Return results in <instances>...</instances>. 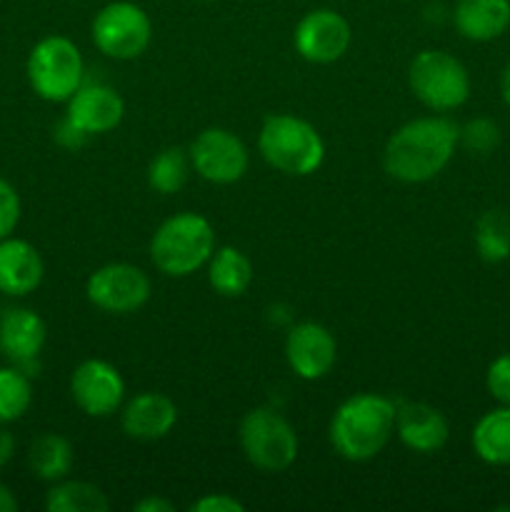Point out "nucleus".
Returning a JSON list of instances; mask_svg holds the SVG:
<instances>
[{
  "mask_svg": "<svg viewBox=\"0 0 510 512\" xmlns=\"http://www.w3.org/2000/svg\"><path fill=\"white\" fill-rule=\"evenodd\" d=\"M190 165L203 180L215 185H233L245 175L250 163L248 148L225 128H205L188 148Z\"/></svg>",
  "mask_w": 510,
  "mask_h": 512,
  "instance_id": "obj_9",
  "label": "nucleus"
},
{
  "mask_svg": "<svg viewBox=\"0 0 510 512\" xmlns=\"http://www.w3.org/2000/svg\"><path fill=\"white\" fill-rule=\"evenodd\" d=\"M43 275L45 263L35 245L20 238L0 240V293L23 298L43 283Z\"/></svg>",
  "mask_w": 510,
  "mask_h": 512,
  "instance_id": "obj_17",
  "label": "nucleus"
},
{
  "mask_svg": "<svg viewBox=\"0 0 510 512\" xmlns=\"http://www.w3.org/2000/svg\"><path fill=\"white\" fill-rule=\"evenodd\" d=\"M125 115V103L108 85H80L68 100L65 118L78 125L85 135L110 133L120 125Z\"/></svg>",
  "mask_w": 510,
  "mask_h": 512,
  "instance_id": "obj_14",
  "label": "nucleus"
},
{
  "mask_svg": "<svg viewBox=\"0 0 510 512\" xmlns=\"http://www.w3.org/2000/svg\"><path fill=\"white\" fill-rule=\"evenodd\" d=\"M470 445L483 463L495 465V468L510 465V405L485 413L475 423Z\"/></svg>",
  "mask_w": 510,
  "mask_h": 512,
  "instance_id": "obj_20",
  "label": "nucleus"
},
{
  "mask_svg": "<svg viewBox=\"0 0 510 512\" xmlns=\"http://www.w3.org/2000/svg\"><path fill=\"white\" fill-rule=\"evenodd\" d=\"M45 338H48V330L35 310L10 308L0 318V350L18 368H28L38 360Z\"/></svg>",
  "mask_w": 510,
  "mask_h": 512,
  "instance_id": "obj_18",
  "label": "nucleus"
},
{
  "mask_svg": "<svg viewBox=\"0 0 510 512\" xmlns=\"http://www.w3.org/2000/svg\"><path fill=\"white\" fill-rule=\"evenodd\" d=\"M215 250V230L198 213H178L163 220L150 240V260L168 278H188L208 265Z\"/></svg>",
  "mask_w": 510,
  "mask_h": 512,
  "instance_id": "obj_3",
  "label": "nucleus"
},
{
  "mask_svg": "<svg viewBox=\"0 0 510 512\" xmlns=\"http://www.w3.org/2000/svg\"><path fill=\"white\" fill-rule=\"evenodd\" d=\"M353 40L350 23L333 8H315L298 20L293 45L308 63L330 65L343 58Z\"/></svg>",
  "mask_w": 510,
  "mask_h": 512,
  "instance_id": "obj_11",
  "label": "nucleus"
},
{
  "mask_svg": "<svg viewBox=\"0 0 510 512\" xmlns=\"http://www.w3.org/2000/svg\"><path fill=\"white\" fill-rule=\"evenodd\" d=\"M395 433L400 443L420 455L438 453L448 443V420L438 408L428 403H398Z\"/></svg>",
  "mask_w": 510,
  "mask_h": 512,
  "instance_id": "obj_15",
  "label": "nucleus"
},
{
  "mask_svg": "<svg viewBox=\"0 0 510 512\" xmlns=\"http://www.w3.org/2000/svg\"><path fill=\"white\" fill-rule=\"evenodd\" d=\"M110 508L103 490L83 480H58L45 495L48 512H105Z\"/></svg>",
  "mask_w": 510,
  "mask_h": 512,
  "instance_id": "obj_23",
  "label": "nucleus"
},
{
  "mask_svg": "<svg viewBox=\"0 0 510 512\" xmlns=\"http://www.w3.org/2000/svg\"><path fill=\"white\" fill-rule=\"evenodd\" d=\"M460 145V125L443 115L400 125L383 150V168L398 183H428L443 173Z\"/></svg>",
  "mask_w": 510,
  "mask_h": 512,
  "instance_id": "obj_1",
  "label": "nucleus"
},
{
  "mask_svg": "<svg viewBox=\"0 0 510 512\" xmlns=\"http://www.w3.org/2000/svg\"><path fill=\"white\" fill-rule=\"evenodd\" d=\"M15 455V438L5 428H0V470L13 460Z\"/></svg>",
  "mask_w": 510,
  "mask_h": 512,
  "instance_id": "obj_33",
  "label": "nucleus"
},
{
  "mask_svg": "<svg viewBox=\"0 0 510 512\" xmlns=\"http://www.w3.org/2000/svg\"><path fill=\"white\" fill-rule=\"evenodd\" d=\"M25 70L33 93L48 103H68L85 78L83 53L65 35H48L35 43Z\"/></svg>",
  "mask_w": 510,
  "mask_h": 512,
  "instance_id": "obj_5",
  "label": "nucleus"
},
{
  "mask_svg": "<svg viewBox=\"0 0 510 512\" xmlns=\"http://www.w3.org/2000/svg\"><path fill=\"white\" fill-rule=\"evenodd\" d=\"M133 510H138V512H175V505L168 503V500L153 498V495H150V498H143L140 503H135Z\"/></svg>",
  "mask_w": 510,
  "mask_h": 512,
  "instance_id": "obj_32",
  "label": "nucleus"
},
{
  "mask_svg": "<svg viewBox=\"0 0 510 512\" xmlns=\"http://www.w3.org/2000/svg\"><path fill=\"white\" fill-rule=\"evenodd\" d=\"M18 510V500H15L13 490L8 485L0 483V512H15Z\"/></svg>",
  "mask_w": 510,
  "mask_h": 512,
  "instance_id": "obj_34",
  "label": "nucleus"
},
{
  "mask_svg": "<svg viewBox=\"0 0 510 512\" xmlns=\"http://www.w3.org/2000/svg\"><path fill=\"white\" fill-rule=\"evenodd\" d=\"M485 388L500 405H510V353L500 355L488 365Z\"/></svg>",
  "mask_w": 510,
  "mask_h": 512,
  "instance_id": "obj_28",
  "label": "nucleus"
},
{
  "mask_svg": "<svg viewBox=\"0 0 510 512\" xmlns=\"http://www.w3.org/2000/svg\"><path fill=\"white\" fill-rule=\"evenodd\" d=\"M190 155L183 148H165L150 160L148 165V185L160 195H173L188 183L190 175Z\"/></svg>",
  "mask_w": 510,
  "mask_h": 512,
  "instance_id": "obj_25",
  "label": "nucleus"
},
{
  "mask_svg": "<svg viewBox=\"0 0 510 512\" xmlns=\"http://www.w3.org/2000/svg\"><path fill=\"white\" fill-rule=\"evenodd\" d=\"M33 385L20 368H0V423H13L28 413Z\"/></svg>",
  "mask_w": 510,
  "mask_h": 512,
  "instance_id": "obj_26",
  "label": "nucleus"
},
{
  "mask_svg": "<svg viewBox=\"0 0 510 512\" xmlns=\"http://www.w3.org/2000/svg\"><path fill=\"white\" fill-rule=\"evenodd\" d=\"M28 463L38 480L58 483V480L68 478V473L73 470V445H70V440L63 438V435L43 433L33 445H30Z\"/></svg>",
  "mask_w": 510,
  "mask_h": 512,
  "instance_id": "obj_22",
  "label": "nucleus"
},
{
  "mask_svg": "<svg viewBox=\"0 0 510 512\" xmlns=\"http://www.w3.org/2000/svg\"><path fill=\"white\" fill-rule=\"evenodd\" d=\"M410 93L430 110H455L468 100L470 75L455 55L445 50H420L408 68Z\"/></svg>",
  "mask_w": 510,
  "mask_h": 512,
  "instance_id": "obj_6",
  "label": "nucleus"
},
{
  "mask_svg": "<svg viewBox=\"0 0 510 512\" xmlns=\"http://www.w3.org/2000/svg\"><path fill=\"white\" fill-rule=\"evenodd\" d=\"M20 223V195L5 178H0V240L10 238Z\"/></svg>",
  "mask_w": 510,
  "mask_h": 512,
  "instance_id": "obj_29",
  "label": "nucleus"
},
{
  "mask_svg": "<svg viewBox=\"0 0 510 512\" xmlns=\"http://www.w3.org/2000/svg\"><path fill=\"white\" fill-rule=\"evenodd\" d=\"M285 360L290 370L303 380H320L335 368L338 343L325 325L298 323L288 330L285 338Z\"/></svg>",
  "mask_w": 510,
  "mask_h": 512,
  "instance_id": "obj_13",
  "label": "nucleus"
},
{
  "mask_svg": "<svg viewBox=\"0 0 510 512\" xmlns=\"http://www.w3.org/2000/svg\"><path fill=\"white\" fill-rule=\"evenodd\" d=\"M200 3H210V0H200Z\"/></svg>",
  "mask_w": 510,
  "mask_h": 512,
  "instance_id": "obj_36",
  "label": "nucleus"
},
{
  "mask_svg": "<svg viewBox=\"0 0 510 512\" xmlns=\"http://www.w3.org/2000/svg\"><path fill=\"white\" fill-rule=\"evenodd\" d=\"M460 145L473 155H490L500 145V128L490 118H473L460 128Z\"/></svg>",
  "mask_w": 510,
  "mask_h": 512,
  "instance_id": "obj_27",
  "label": "nucleus"
},
{
  "mask_svg": "<svg viewBox=\"0 0 510 512\" xmlns=\"http://www.w3.org/2000/svg\"><path fill=\"white\" fill-rule=\"evenodd\" d=\"M258 150L265 163L283 175L305 178L325 160V143L318 130L288 113L268 115L260 125Z\"/></svg>",
  "mask_w": 510,
  "mask_h": 512,
  "instance_id": "obj_4",
  "label": "nucleus"
},
{
  "mask_svg": "<svg viewBox=\"0 0 510 512\" xmlns=\"http://www.w3.org/2000/svg\"><path fill=\"white\" fill-rule=\"evenodd\" d=\"M178 423V408L163 393H140L130 400L120 415L123 433L133 440L153 443L163 440Z\"/></svg>",
  "mask_w": 510,
  "mask_h": 512,
  "instance_id": "obj_16",
  "label": "nucleus"
},
{
  "mask_svg": "<svg viewBox=\"0 0 510 512\" xmlns=\"http://www.w3.org/2000/svg\"><path fill=\"white\" fill-rule=\"evenodd\" d=\"M95 48L113 60H135L148 50L153 23L138 3L115 0L95 13L90 25Z\"/></svg>",
  "mask_w": 510,
  "mask_h": 512,
  "instance_id": "obj_8",
  "label": "nucleus"
},
{
  "mask_svg": "<svg viewBox=\"0 0 510 512\" xmlns=\"http://www.w3.org/2000/svg\"><path fill=\"white\" fill-rule=\"evenodd\" d=\"M193 512H243L245 505L228 493H208L190 505Z\"/></svg>",
  "mask_w": 510,
  "mask_h": 512,
  "instance_id": "obj_30",
  "label": "nucleus"
},
{
  "mask_svg": "<svg viewBox=\"0 0 510 512\" xmlns=\"http://www.w3.org/2000/svg\"><path fill=\"white\" fill-rule=\"evenodd\" d=\"M238 435L248 463L263 473H283L298 458V435L273 408L248 410Z\"/></svg>",
  "mask_w": 510,
  "mask_h": 512,
  "instance_id": "obj_7",
  "label": "nucleus"
},
{
  "mask_svg": "<svg viewBox=\"0 0 510 512\" xmlns=\"http://www.w3.org/2000/svg\"><path fill=\"white\" fill-rule=\"evenodd\" d=\"M475 250L485 263L510 258V215L505 210H485L475 223Z\"/></svg>",
  "mask_w": 510,
  "mask_h": 512,
  "instance_id": "obj_24",
  "label": "nucleus"
},
{
  "mask_svg": "<svg viewBox=\"0 0 510 512\" xmlns=\"http://www.w3.org/2000/svg\"><path fill=\"white\" fill-rule=\"evenodd\" d=\"M398 403L385 395L358 393L345 400L330 420L328 438L340 458L365 463L383 453L395 433Z\"/></svg>",
  "mask_w": 510,
  "mask_h": 512,
  "instance_id": "obj_2",
  "label": "nucleus"
},
{
  "mask_svg": "<svg viewBox=\"0 0 510 512\" xmlns=\"http://www.w3.org/2000/svg\"><path fill=\"white\" fill-rule=\"evenodd\" d=\"M85 295L103 313L128 315L148 303L150 278L130 263H108L90 273Z\"/></svg>",
  "mask_w": 510,
  "mask_h": 512,
  "instance_id": "obj_10",
  "label": "nucleus"
},
{
  "mask_svg": "<svg viewBox=\"0 0 510 512\" xmlns=\"http://www.w3.org/2000/svg\"><path fill=\"white\" fill-rule=\"evenodd\" d=\"M455 30L473 43H490L510 28V0H458Z\"/></svg>",
  "mask_w": 510,
  "mask_h": 512,
  "instance_id": "obj_19",
  "label": "nucleus"
},
{
  "mask_svg": "<svg viewBox=\"0 0 510 512\" xmlns=\"http://www.w3.org/2000/svg\"><path fill=\"white\" fill-rule=\"evenodd\" d=\"M208 283L223 298H238L253 283V263L233 245L213 250L208 260Z\"/></svg>",
  "mask_w": 510,
  "mask_h": 512,
  "instance_id": "obj_21",
  "label": "nucleus"
},
{
  "mask_svg": "<svg viewBox=\"0 0 510 512\" xmlns=\"http://www.w3.org/2000/svg\"><path fill=\"white\" fill-rule=\"evenodd\" d=\"M70 395L90 418H108L123 405L125 380L108 360H83L70 375Z\"/></svg>",
  "mask_w": 510,
  "mask_h": 512,
  "instance_id": "obj_12",
  "label": "nucleus"
},
{
  "mask_svg": "<svg viewBox=\"0 0 510 512\" xmlns=\"http://www.w3.org/2000/svg\"><path fill=\"white\" fill-rule=\"evenodd\" d=\"M500 95H503L505 105L510 108V63L505 65L503 75H500Z\"/></svg>",
  "mask_w": 510,
  "mask_h": 512,
  "instance_id": "obj_35",
  "label": "nucleus"
},
{
  "mask_svg": "<svg viewBox=\"0 0 510 512\" xmlns=\"http://www.w3.org/2000/svg\"><path fill=\"white\" fill-rule=\"evenodd\" d=\"M55 140H58V143L63 145V148L75 150V148H80V145H83L85 140H88V135H85L83 130L78 128V125L70 123L68 118H63L58 123V128H55Z\"/></svg>",
  "mask_w": 510,
  "mask_h": 512,
  "instance_id": "obj_31",
  "label": "nucleus"
}]
</instances>
